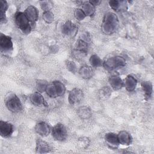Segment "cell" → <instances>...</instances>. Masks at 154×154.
Wrapping results in <instances>:
<instances>
[{"mask_svg": "<svg viewBox=\"0 0 154 154\" xmlns=\"http://www.w3.org/2000/svg\"><path fill=\"white\" fill-rule=\"evenodd\" d=\"M141 87L144 91V97L146 100L151 98L153 93L152 84L150 81H143L141 82Z\"/></svg>", "mask_w": 154, "mask_h": 154, "instance_id": "20", "label": "cell"}, {"mask_svg": "<svg viewBox=\"0 0 154 154\" xmlns=\"http://www.w3.org/2000/svg\"><path fill=\"white\" fill-rule=\"evenodd\" d=\"M42 8L45 11H49V9L52 7L53 4L50 1H43L40 2Z\"/></svg>", "mask_w": 154, "mask_h": 154, "instance_id": "33", "label": "cell"}, {"mask_svg": "<svg viewBox=\"0 0 154 154\" xmlns=\"http://www.w3.org/2000/svg\"><path fill=\"white\" fill-rule=\"evenodd\" d=\"M137 84V79L135 78V77L131 75H129L126 77L125 82H123V85H125L126 90L129 92L133 91L135 89Z\"/></svg>", "mask_w": 154, "mask_h": 154, "instance_id": "17", "label": "cell"}, {"mask_svg": "<svg viewBox=\"0 0 154 154\" xmlns=\"http://www.w3.org/2000/svg\"><path fill=\"white\" fill-rule=\"evenodd\" d=\"M79 73L80 76L84 79H90L93 77L94 75V70L91 66H83L79 70Z\"/></svg>", "mask_w": 154, "mask_h": 154, "instance_id": "19", "label": "cell"}, {"mask_svg": "<svg viewBox=\"0 0 154 154\" xmlns=\"http://www.w3.org/2000/svg\"><path fill=\"white\" fill-rule=\"evenodd\" d=\"M51 147L49 144L40 139L38 138L36 141V146H35V152L38 153H46L51 151Z\"/></svg>", "mask_w": 154, "mask_h": 154, "instance_id": "13", "label": "cell"}, {"mask_svg": "<svg viewBox=\"0 0 154 154\" xmlns=\"http://www.w3.org/2000/svg\"><path fill=\"white\" fill-rule=\"evenodd\" d=\"M61 32L64 35H67L70 38H73L78 32V27L73 25L70 21L68 20L62 26Z\"/></svg>", "mask_w": 154, "mask_h": 154, "instance_id": "8", "label": "cell"}, {"mask_svg": "<svg viewBox=\"0 0 154 154\" xmlns=\"http://www.w3.org/2000/svg\"><path fill=\"white\" fill-rule=\"evenodd\" d=\"M0 48L1 52L4 53H10L13 49V42L10 36L2 33L0 35Z\"/></svg>", "mask_w": 154, "mask_h": 154, "instance_id": "6", "label": "cell"}, {"mask_svg": "<svg viewBox=\"0 0 154 154\" xmlns=\"http://www.w3.org/2000/svg\"><path fill=\"white\" fill-rule=\"evenodd\" d=\"M75 49L87 52L88 44L85 40L82 39H79L76 42Z\"/></svg>", "mask_w": 154, "mask_h": 154, "instance_id": "27", "label": "cell"}, {"mask_svg": "<svg viewBox=\"0 0 154 154\" xmlns=\"http://www.w3.org/2000/svg\"><path fill=\"white\" fill-rule=\"evenodd\" d=\"M105 140L107 145L111 149H117L119 145L117 134L113 132H109L105 134Z\"/></svg>", "mask_w": 154, "mask_h": 154, "instance_id": "11", "label": "cell"}, {"mask_svg": "<svg viewBox=\"0 0 154 154\" xmlns=\"http://www.w3.org/2000/svg\"><path fill=\"white\" fill-rule=\"evenodd\" d=\"M45 92L46 93L47 95L48 96H49L50 97L55 98V97H58L56 88H55V84H54V82H50V83L48 84V85L46 86V88Z\"/></svg>", "mask_w": 154, "mask_h": 154, "instance_id": "23", "label": "cell"}, {"mask_svg": "<svg viewBox=\"0 0 154 154\" xmlns=\"http://www.w3.org/2000/svg\"><path fill=\"white\" fill-rule=\"evenodd\" d=\"M14 22L18 28L23 33L28 34L30 32L31 25L25 13L21 11L17 12L14 16Z\"/></svg>", "mask_w": 154, "mask_h": 154, "instance_id": "2", "label": "cell"}, {"mask_svg": "<svg viewBox=\"0 0 154 154\" xmlns=\"http://www.w3.org/2000/svg\"><path fill=\"white\" fill-rule=\"evenodd\" d=\"M66 66L67 69L72 73H75L78 70L77 66H76L75 63L73 61H70V60L66 61Z\"/></svg>", "mask_w": 154, "mask_h": 154, "instance_id": "30", "label": "cell"}, {"mask_svg": "<svg viewBox=\"0 0 154 154\" xmlns=\"http://www.w3.org/2000/svg\"><path fill=\"white\" fill-rule=\"evenodd\" d=\"M109 83L111 87L116 90L121 89L123 86V82L119 76L114 75L109 78Z\"/></svg>", "mask_w": 154, "mask_h": 154, "instance_id": "18", "label": "cell"}, {"mask_svg": "<svg viewBox=\"0 0 154 154\" xmlns=\"http://www.w3.org/2000/svg\"><path fill=\"white\" fill-rule=\"evenodd\" d=\"M42 17H43V19L45 21V22L48 23H52L54 20V15L50 11H44L42 15Z\"/></svg>", "mask_w": 154, "mask_h": 154, "instance_id": "29", "label": "cell"}, {"mask_svg": "<svg viewBox=\"0 0 154 154\" xmlns=\"http://www.w3.org/2000/svg\"><path fill=\"white\" fill-rule=\"evenodd\" d=\"M5 105L7 109L13 112H18L23 108L20 99L16 94L8 96L6 100Z\"/></svg>", "mask_w": 154, "mask_h": 154, "instance_id": "4", "label": "cell"}, {"mask_svg": "<svg viewBox=\"0 0 154 154\" xmlns=\"http://www.w3.org/2000/svg\"><path fill=\"white\" fill-rule=\"evenodd\" d=\"M89 2L91 3L93 5H94V6L95 7L96 5H99V4L101 3V1H99V0H93V1H90Z\"/></svg>", "mask_w": 154, "mask_h": 154, "instance_id": "35", "label": "cell"}, {"mask_svg": "<svg viewBox=\"0 0 154 154\" xmlns=\"http://www.w3.org/2000/svg\"><path fill=\"white\" fill-rule=\"evenodd\" d=\"M0 18H1V22L2 23L5 22L6 19L5 17V12L8 7V5L7 4V2L5 1L1 0L0 1Z\"/></svg>", "mask_w": 154, "mask_h": 154, "instance_id": "24", "label": "cell"}, {"mask_svg": "<svg viewBox=\"0 0 154 154\" xmlns=\"http://www.w3.org/2000/svg\"><path fill=\"white\" fill-rule=\"evenodd\" d=\"M48 84V83L45 80L39 79V80L37 81L36 88H37V90L38 91V92L42 93V92L45 91Z\"/></svg>", "mask_w": 154, "mask_h": 154, "instance_id": "28", "label": "cell"}, {"mask_svg": "<svg viewBox=\"0 0 154 154\" xmlns=\"http://www.w3.org/2000/svg\"><path fill=\"white\" fill-rule=\"evenodd\" d=\"M24 13L29 22L34 23L38 20V11L35 6L29 5Z\"/></svg>", "mask_w": 154, "mask_h": 154, "instance_id": "12", "label": "cell"}, {"mask_svg": "<svg viewBox=\"0 0 154 154\" xmlns=\"http://www.w3.org/2000/svg\"><path fill=\"white\" fill-rule=\"evenodd\" d=\"M29 99L31 102L35 106H47L44 97L40 92L37 91L32 93L29 96Z\"/></svg>", "mask_w": 154, "mask_h": 154, "instance_id": "14", "label": "cell"}, {"mask_svg": "<svg viewBox=\"0 0 154 154\" xmlns=\"http://www.w3.org/2000/svg\"><path fill=\"white\" fill-rule=\"evenodd\" d=\"M51 134L55 140L61 141L66 139L67 137V131L64 125L58 123L52 128Z\"/></svg>", "mask_w": 154, "mask_h": 154, "instance_id": "5", "label": "cell"}, {"mask_svg": "<svg viewBox=\"0 0 154 154\" xmlns=\"http://www.w3.org/2000/svg\"><path fill=\"white\" fill-rule=\"evenodd\" d=\"M74 16L75 18L78 20H82L86 17V15L82 8L76 9L74 12Z\"/></svg>", "mask_w": 154, "mask_h": 154, "instance_id": "32", "label": "cell"}, {"mask_svg": "<svg viewBox=\"0 0 154 154\" xmlns=\"http://www.w3.org/2000/svg\"><path fill=\"white\" fill-rule=\"evenodd\" d=\"M126 65L125 59L121 56H116L108 58L103 63V66L108 71H112Z\"/></svg>", "mask_w": 154, "mask_h": 154, "instance_id": "3", "label": "cell"}, {"mask_svg": "<svg viewBox=\"0 0 154 154\" xmlns=\"http://www.w3.org/2000/svg\"><path fill=\"white\" fill-rule=\"evenodd\" d=\"M119 144L124 146H129L132 143V137L129 133L125 131H122L117 134Z\"/></svg>", "mask_w": 154, "mask_h": 154, "instance_id": "15", "label": "cell"}, {"mask_svg": "<svg viewBox=\"0 0 154 154\" xmlns=\"http://www.w3.org/2000/svg\"><path fill=\"white\" fill-rule=\"evenodd\" d=\"M79 141V144L82 145V147H86L89 144V140L87 138H82Z\"/></svg>", "mask_w": 154, "mask_h": 154, "instance_id": "34", "label": "cell"}, {"mask_svg": "<svg viewBox=\"0 0 154 154\" xmlns=\"http://www.w3.org/2000/svg\"><path fill=\"white\" fill-rule=\"evenodd\" d=\"M34 129L35 132L43 137L48 136L51 131L49 125L44 122H40L37 123Z\"/></svg>", "mask_w": 154, "mask_h": 154, "instance_id": "10", "label": "cell"}, {"mask_svg": "<svg viewBox=\"0 0 154 154\" xmlns=\"http://www.w3.org/2000/svg\"><path fill=\"white\" fill-rule=\"evenodd\" d=\"M72 54L74 58H75L76 59H78V60H79V59H81V58H83L84 57H85L87 55V52H84V51H82L80 50H78L76 49H73Z\"/></svg>", "mask_w": 154, "mask_h": 154, "instance_id": "31", "label": "cell"}, {"mask_svg": "<svg viewBox=\"0 0 154 154\" xmlns=\"http://www.w3.org/2000/svg\"><path fill=\"white\" fill-rule=\"evenodd\" d=\"M77 114L81 119H87L91 116V111L90 109L85 106L79 107L77 110Z\"/></svg>", "mask_w": 154, "mask_h": 154, "instance_id": "21", "label": "cell"}, {"mask_svg": "<svg viewBox=\"0 0 154 154\" xmlns=\"http://www.w3.org/2000/svg\"><path fill=\"white\" fill-rule=\"evenodd\" d=\"M109 5L116 11H125L127 9V2L125 1L111 0L109 1Z\"/></svg>", "mask_w": 154, "mask_h": 154, "instance_id": "16", "label": "cell"}, {"mask_svg": "<svg viewBox=\"0 0 154 154\" xmlns=\"http://www.w3.org/2000/svg\"><path fill=\"white\" fill-rule=\"evenodd\" d=\"M84 97L83 91L78 88H75L70 91L68 96L69 102L71 105H75L79 103Z\"/></svg>", "mask_w": 154, "mask_h": 154, "instance_id": "7", "label": "cell"}, {"mask_svg": "<svg viewBox=\"0 0 154 154\" xmlns=\"http://www.w3.org/2000/svg\"><path fill=\"white\" fill-rule=\"evenodd\" d=\"M54 83L56 88L58 97L63 96L66 92V87L64 84L60 81H54Z\"/></svg>", "mask_w": 154, "mask_h": 154, "instance_id": "26", "label": "cell"}, {"mask_svg": "<svg viewBox=\"0 0 154 154\" xmlns=\"http://www.w3.org/2000/svg\"><path fill=\"white\" fill-rule=\"evenodd\" d=\"M14 131L13 125L8 122L1 120L0 122V134L4 138L10 137Z\"/></svg>", "mask_w": 154, "mask_h": 154, "instance_id": "9", "label": "cell"}, {"mask_svg": "<svg viewBox=\"0 0 154 154\" xmlns=\"http://www.w3.org/2000/svg\"><path fill=\"white\" fill-rule=\"evenodd\" d=\"M118 26L119 19L115 13L108 12L104 15L101 29L105 34L110 35L114 33Z\"/></svg>", "mask_w": 154, "mask_h": 154, "instance_id": "1", "label": "cell"}, {"mask_svg": "<svg viewBox=\"0 0 154 154\" xmlns=\"http://www.w3.org/2000/svg\"><path fill=\"white\" fill-rule=\"evenodd\" d=\"M89 61L91 66L94 67H99L103 66L102 60L96 54H94L90 57Z\"/></svg>", "mask_w": 154, "mask_h": 154, "instance_id": "25", "label": "cell"}, {"mask_svg": "<svg viewBox=\"0 0 154 154\" xmlns=\"http://www.w3.org/2000/svg\"><path fill=\"white\" fill-rule=\"evenodd\" d=\"M82 10L85 14L86 16H91L95 11V7L88 2H84L82 5Z\"/></svg>", "mask_w": 154, "mask_h": 154, "instance_id": "22", "label": "cell"}]
</instances>
